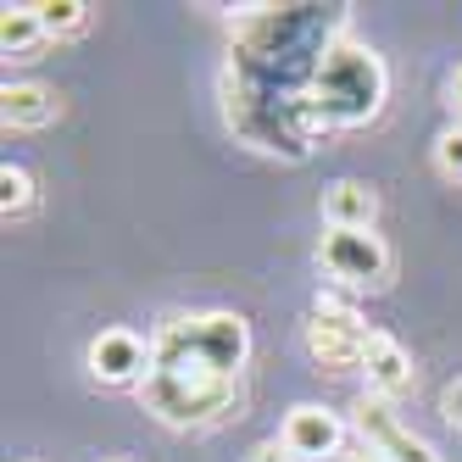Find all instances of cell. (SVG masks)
Here are the masks:
<instances>
[{"mask_svg": "<svg viewBox=\"0 0 462 462\" xmlns=\"http://www.w3.org/2000/svg\"><path fill=\"white\" fill-rule=\"evenodd\" d=\"M251 356V328L240 312H201L173 318L151 340V374L173 379H240Z\"/></svg>", "mask_w": 462, "mask_h": 462, "instance_id": "cell-1", "label": "cell"}, {"mask_svg": "<svg viewBox=\"0 0 462 462\" xmlns=\"http://www.w3.org/2000/svg\"><path fill=\"white\" fill-rule=\"evenodd\" d=\"M312 95H318V112L323 123H368L384 101V68L374 51H362L351 40H335L318 61V79H312Z\"/></svg>", "mask_w": 462, "mask_h": 462, "instance_id": "cell-2", "label": "cell"}, {"mask_svg": "<svg viewBox=\"0 0 462 462\" xmlns=\"http://www.w3.org/2000/svg\"><path fill=\"white\" fill-rule=\"evenodd\" d=\"M235 390H240V379H173V374H145L140 402H145V412H156L162 423H173V429H201V423H217L228 407H235Z\"/></svg>", "mask_w": 462, "mask_h": 462, "instance_id": "cell-3", "label": "cell"}, {"mask_svg": "<svg viewBox=\"0 0 462 462\" xmlns=\"http://www.w3.org/2000/svg\"><path fill=\"white\" fill-rule=\"evenodd\" d=\"M323 273L346 290H379L390 279V251L374 228H328L318 245Z\"/></svg>", "mask_w": 462, "mask_h": 462, "instance_id": "cell-4", "label": "cell"}, {"mask_svg": "<svg viewBox=\"0 0 462 462\" xmlns=\"http://www.w3.org/2000/svg\"><path fill=\"white\" fill-rule=\"evenodd\" d=\"M84 362H89V379L95 384H145V374H151V340H140L134 328H101V335L89 340V351H84Z\"/></svg>", "mask_w": 462, "mask_h": 462, "instance_id": "cell-5", "label": "cell"}, {"mask_svg": "<svg viewBox=\"0 0 462 462\" xmlns=\"http://www.w3.org/2000/svg\"><path fill=\"white\" fill-rule=\"evenodd\" d=\"M307 351L318 368H362V356H368V328H362L356 312H312L307 318Z\"/></svg>", "mask_w": 462, "mask_h": 462, "instance_id": "cell-6", "label": "cell"}, {"mask_svg": "<svg viewBox=\"0 0 462 462\" xmlns=\"http://www.w3.org/2000/svg\"><path fill=\"white\" fill-rule=\"evenodd\" d=\"M340 440H346V423L328 412V407H290L284 418V435L279 446L295 457V462H323V457H340Z\"/></svg>", "mask_w": 462, "mask_h": 462, "instance_id": "cell-7", "label": "cell"}, {"mask_svg": "<svg viewBox=\"0 0 462 462\" xmlns=\"http://www.w3.org/2000/svg\"><path fill=\"white\" fill-rule=\"evenodd\" d=\"M362 374H368V395H384V402H395V395H407L418 368H412V351L384 335V328H368V356H362Z\"/></svg>", "mask_w": 462, "mask_h": 462, "instance_id": "cell-8", "label": "cell"}, {"mask_svg": "<svg viewBox=\"0 0 462 462\" xmlns=\"http://www.w3.org/2000/svg\"><path fill=\"white\" fill-rule=\"evenodd\" d=\"M379 217V195L362 179H335L323 189V223L328 228H374Z\"/></svg>", "mask_w": 462, "mask_h": 462, "instance_id": "cell-9", "label": "cell"}, {"mask_svg": "<svg viewBox=\"0 0 462 462\" xmlns=\"http://www.w3.org/2000/svg\"><path fill=\"white\" fill-rule=\"evenodd\" d=\"M56 112H61V101L45 84H6L0 89V123L6 128H45V123H56Z\"/></svg>", "mask_w": 462, "mask_h": 462, "instance_id": "cell-10", "label": "cell"}, {"mask_svg": "<svg viewBox=\"0 0 462 462\" xmlns=\"http://www.w3.org/2000/svg\"><path fill=\"white\" fill-rule=\"evenodd\" d=\"M45 40L51 34H45L34 6H6V17H0V51H6V61H34Z\"/></svg>", "mask_w": 462, "mask_h": 462, "instance_id": "cell-11", "label": "cell"}, {"mask_svg": "<svg viewBox=\"0 0 462 462\" xmlns=\"http://www.w3.org/2000/svg\"><path fill=\"white\" fill-rule=\"evenodd\" d=\"M356 435H362V446H368V451L384 457L395 440L407 435V429H402V418H395V407L384 402V395H362V402H356Z\"/></svg>", "mask_w": 462, "mask_h": 462, "instance_id": "cell-12", "label": "cell"}, {"mask_svg": "<svg viewBox=\"0 0 462 462\" xmlns=\"http://www.w3.org/2000/svg\"><path fill=\"white\" fill-rule=\"evenodd\" d=\"M34 201H40L34 173L17 168V162H6V168H0V212H6V223L28 217V212H34Z\"/></svg>", "mask_w": 462, "mask_h": 462, "instance_id": "cell-13", "label": "cell"}, {"mask_svg": "<svg viewBox=\"0 0 462 462\" xmlns=\"http://www.w3.org/2000/svg\"><path fill=\"white\" fill-rule=\"evenodd\" d=\"M40 23H45V34L51 40H73V34H84L89 28V12L95 6H84V0H40Z\"/></svg>", "mask_w": 462, "mask_h": 462, "instance_id": "cell-14", "label": "cell"}, {"mask_svg": "<svg viewBox=\"0 0 462 462\" xmlns=\"http://www.w3.org/2000/svg\"><path fill=\"white\" fill-rule=\"evenodd\" d=\"M435 162L446 179H462V128H446V134L435 140Z\"/></svg>", "mask_w": 462, "mask_h": 462, "instance_id": "cell-15", "label": "cell"}, {"mask_svg": "<svg viewBox=\"0 0 462 462\" xmlns=\"http://www.w3.org/2000/svg\"><path fill=\"white\" fill-rule=\"evenodd\" d=\"M384 462H440L435 451H429V440H418V435H402L390 451H384Z\"/></svg>", "mask_w": 462, "mask_h": 462, "instance_id": "cell-16", "label": "cell"}, {"mask_svg": "<svg viewBox=\"0 0 462 462\" xmlns=\"http://www.w3.org/2000/svg\"><path fill=\"white\" fill-rule=\"evenodd\" d=\"M440 418H446L451 429H462V379L446 384V395H440Z\"/></svg>", "mask_w": 462, "mask_h": 462, "instance_id": "cell-17", "label": "cell"}, {"mask_svg": "<svg viewBox=\"0 0 462 462\" xmlns=\"http://www.w3.org/2000/svg\"><path fill=\"white\" fill-rule=\"evenodd\" d=\"M245 462H295V457H290V451H284L279 440H262V446H256V451H251Z\"/></svg>", "mask_w": 462, "mask_h": 462, "instance_id": "cell-18", "label": "cell"}, {"mask_svg": "<svg viewBox=\"0 0 462 462\" xmlns=\"http://www.w3.org/2000/svg\"><path fill=\"white\" fill-rule=\"evenodd\" d=\"M340 462H384L379 451H368V446H362V451H351V457H340Z\"/></svg>", "mask_w": 462, "mask_h": 462, "instance_id": "cell-19", "label": "cell"}, {"mask_svg": "<svg viewBox=\"0 0 462 462\" xmlns=\"http://www.w3.org/2000/svg\"><path fill=\"white\" fill-rule=\"evenodd\" d=\"M451 106H457V112H462V68H457V73H451Z\"/></svg>", "mask_w": 462, "mask_h": 462, "instance_id": "cell-20", "label": "cell"}, {"mask_svg": "<svg viewBox=\"0 0 462 462\" xmlns=\"http://www.w3.org/2000/svg\"><path fill=\"white\" fill-rule=\"evenodd\" d=\"M106 462H128V457H106Z\"/></svg>", "mask_w": 462, "mask_h": 462, "instance_id": "cell-21", "label": "cell"}]
</instances>
